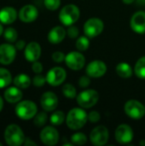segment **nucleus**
Returning a JSON list of instances; mask_svg holds the SVG:
<instances>
[{
  "mask_svg": "<svg viewBox=\"0 0 145 146\" xmlns=\"http://www.w3.org/2000/svg\"><path fill=\"white\" fill-rule=\"evenodd\" d=\"M88 120V115L86 112L79 108H74L71 110L66 118L67 126L72 130H78L82 128Z\"/></svg>",
  "mask_w": 145,
  "mask_h": 146,
  "instance_id": "1",
  "label": "nucleus"
},
{
  "mask_svg": "<svg viewBox=\"0 0 145 146\" xmlns=\"http://www.w3.org/2000/svg\"><path fill=\"white\" fill-rule=\"evenodd\" d=\"M4 139L7 145L20 146L25 142V136L21 128L16 124L9 125L4 131Z\"/></svg>",
  "mask_w": 145,
  "mask_h": 146,
  "instance_id": "2",
  "label": "nucleus"
},
{
  "mask_svg": "<svg viewBox=\"0 0 145 146\" xmlns=\"http://www.w3.org/2000/svg\"><path fill=\"white\" fill-rule=\"evenodd\" d=\"M80 12L79 8L74 4H68L62 8L59 14L60 21L65 26H72L75 23L79 17Z\"/></svg>",
  "mask_w": 145,
  "mask_h": 146,
  "instance_id": "3",
  "label": "nucleus"
},
{
  "mask_svg": "<svg viewBox=\"0 0 145 146\" xmlns=\"http://www.w3.org/2000/svg\"><path fill=\"white\" fill-rule=\"evenodd\" d=\"M37 105L30 100L21 101L15 107L16 115L24 121L33 118L37 114Z\"/></svg>",
  "mask_w": 145,
  "mask_h": 146,
  "instance_id": "4",
  "label": "nucleus"
},
{
  "mask_svg": "<svg viewBox=\"0 0 145 146\" xmlns=\"http://www.w3.org/2000/svg\"><path fill=\"white\" fill-rule=\"evenodd\" d=\"M99 95L97 91L93 89L85 90L77 96V103L79 105L85 109L93 107L98 101Z\"/></svg>",
  "mask_w": 145,
  "mask_h": 146,
  "instance_id": "5",
  "label": "nucleus"
},
{
  "mask_svg": "<svg viewBox=\"0 0 145 146\" xmlns=\"http://www.w3.org/2000/svg\"><path fill=\"white\" fill-rule=\"evenodd\" d=\"M104 25L102 20L98 18H91L84 25V32L88 38H95L102 33Z\"/></svg>",
  "mask_w": 145,
  "mask_h": 146,
  "instance_id": "6",
  "label": "nucleus"
},
{
  "mask_svg": "<svg viewBox=\"0 0 145 146\" xmlns=\"http://www.w3.org/2000/svg\"><path fill=\"white\" fill-rule=\"evenodd\" d=\"M125 112L129 117L139 120L144 115L145 107L137 100H129L125 104Z\"/></svg>",
  "mask_w": 145,
  "mask_h": 146,
  "instance_id": "7",
  "label": "nucleus"
},
{
  "mask_svg": "<svg viewBox=\"0 0 145 146\" xmlns=\"http://www.w3.org/2000/svg\"><path fill=\"white\" fill-rule=\"evenodd\" d=\"M90 139L96 146L106 145L109 140V131L107 127L104 126H98L95 127L90 134Z\"/></svg>",
  "mask_w": 145,
  "mask_h": 146,
  "instance_id": "8",
  "label": "nucleus"
},
{
  "mask_svg": "<svg viewBox=\"0 0 145 146\" xmlns=\"http://www.w3.org/2000/svg\"><path fill=\"white\" fill-rule=\"evenodd\" d=\"M67 73L64 68L61 67H55L51 68L46 74L47 82L52 86H58L65 80Z\"/></svg>",
  "mask_w": 145,
  "mask_h": 146,
  "instance_id": "9",
  "label": "nucleus"
},
{
  "mask_svg": "<svg viewBox=\"0 0 145 146\" xmlns=\"http://www.w3.org/2000/svg\"><path fill=\"white\" fill-rule=\"evenodd\" d=\"M65 62L67 66L72 70H80L85 63V56L78 51H73L68 53L65 57Z\"/></svg>",
  "mask_w": 145,
  "mask_h": 146,
  "instance_id": "10",
  "label": "nucleus"
},
{
  "mask_svg": "<svg viewBox=\"0 0 145 146\" xmlns=\"http://www.w3.org/2000/svg\"><path fill=\"white\" fill-rule=\"evenodd\" d=\"M16 56V48L11 44H2L0 45V63L9 65L12 63Z\"/></svg>",
  "mask_w": 145,
  "mask_h": 146,
  "instance_id": "11",
  "label": "nucleus"
},
{
  "mask_svg": "<svg viewBox=\"0 0 145 146\" xmlns=\"http://www.w3.org/2000/svg\"><path fill=\"white\" fill-rule=\"evenodd\" d=\"M115 136L116 141L120 144H128L133 139V131L127 124H121L116 128Z\"/></svg>",
  "mask_w": 145,
  "mask_h": 146,
  "instance_id": "12",
  "label": "nucleus"
},
{
  "mask_svg": "<svg viewBox=\"0 0 145 146\" xmlns=\"http://www.w3.org/2000/svg\"><path fill=\"white\" fill-rule=\"evenodd\" d=\"M40 139L46 145H55L59 140V133L55 127H45L40 133Z\"/></svg>",
  "mask_w": 145,
  "mask_h": 146,
  "instance_id": "13",
  "label": "nucleus"
},
{
  "mask_svg": "<svg viewBox=\"0 0 145 146\" xmlns=\"http://www.w3.org/2000/svg\"><path fill=\"white\" fill-rule=\"evenodd\" d=\"M107 71L106 64L102 61H93L90 62L86 68V74L91 78H100L105 74Z\"/></svg>",
  "mask_w": 145,
  "mask_h": 146,
  "instance_id": "14",
  "label": "nucleus"
},
{
  "mask_svg": "<svg viewBox=\"0 0 145 146\" xmlns=\"http://www.w3.org/2000/svg\"><path fill=\"white\" fill-rule=\"evenodd\" d=\"M38 16V11L37 8L32 4L23 6L19 11V18L21 21L29 23L34 21Z\"/></svg>",
  "mask_w": 145,
  "mask_h": 146,
  "instance_id": "15",
  "label": "nucleus"
},
{
  "mask_svg": "<svg viewBox=\"0 0 145 146\" xmlns=\"http://www.w3.org/2000/svg\"><path fill=\"white\" fill-rule=\"evenodd\" d=\"M41 107L45 111H53L58 105V98L56 95L52 92H44L40 99Z\"/></svg>",
  "mask_w": 145,
  "mask_h": 146,
  "instance_id": "16",
  "label": "nucleus"
},
{
  "mask_svg": "<svg viewBox=\"0 0 145 146\" xmlns=\"http://www.w3.org/2000/svg\"><path fill=\"white\" fill-rule=\"evenodd\" d=\"M25 57L28 62H36L41 56V47L37 42H31L25 47Z\"/></svg>",
  "mask_w": 145,
  "mask_h": 146,
  "instance_id": "17",
  "label": "nucleus"
},
{
  "mask_svg": "<svg viewBox=\"0 0 145 146\" xmlns=\"http://www.w3.org/2000/svg\"><path fill=\"white\" fill-rule=\"evenodd\" d=\"M131 27L137 33H145V12L138 11L135 13L131 19Z\"/></svg>",
  "mask_w": 145,
  "mask_h": 146,
  "instance_id": "18",
  "label": "nucleus"
},
{
  "mask_svg": "<svg viewBox=\"0 0 145 146\" xmlns=\"http://www.w3.org/2000/svg\"><path fill=\"white\" fill-rule=\"evenodd\" d=\"M17 18V12L13 7H4L0 10V21L9 25L13 23Z\"/></svg>",
  "mask_w": 145,
  "mask_h": 146,
  "instance_id": "19",
  "label": "nucleus"
},
{
  "mask_svg": "<svg viewBox=\"0 0 145 146\" xmlns=\"http://www.w3.org/2000/svg\"><path fill=\"white\" fill-rule=\"evenodd\" d=\"M65 37H66L65 29L59 26L53 27L48 33V40L53 44L61 43Z\"/></svg>",
  "mask_w": 145,
  "mask_h": 146,
  "instance_id": "20",
  "label": "nucleus"
},
{
  "mask_svg": "<svg viewBox=\"0 0 145 146\" xmlns=\"http://www.w3.org/2000/svg\"><path fill=\"white\" fill-rule=\"evenodd\" d=\"M4 99L10 104H15L19 101H21V99L22 98V92L19 89V87L17 86H12L8 88L5 92H4Z\"/></svg>",
  "mask_w": 145,
  "mask_h": 146,
  "instance_id": "21",
  "label": "nucleus"
},
{
  "mask_svg": "<svg viewBox=\"0 0 145 146\" xmlns=\"http://www.w3.org/2000/svg\"><path fill=\"white\" fill-rule=\"evenodd\" d=\"M116 73L120 77L127 79L132 75V68L128 63L121 62L116 66Z\"/></svg>",
  "mask_w": 145,
  "mask_h": 146,
  "instance_id": "22",
  "label": "nucleus"
},
{
  "mask_svg": "<svg viewBox=\"0 0 145 146\" xmlns=\"http://www.w3.org/2000/svg\"><path fill=\"white\" fill-rule=\"evenodd\" d=\"M14 84L15 85V86L21 89H26L30 86L31 79L27 74H21L15 76V78L14 79Z\"/></svg>",
  "mask_w": 145,
  "mask_h": 146,
  "instance_id": "23",
  "label": "nucleus"
},
{
  "mask_svg": "<svg viewBox=\"0 0 145 146\" xmlns=\"http://www.w3.org/2000/svg\"><path fill=\"white\" fill-rule=\"evenodd\" d=\"M12 81V76L6 68H0V89L7 87Z\"/></svg>",
  "mask_w": 145,
  "mask_h": 146,
  "instance_id": "24",
  "label": "nucleus"
},
{
  "mask_svg": "<svg viewBox=\"0 0 145 146\" xmlns=\"http://www.w3.org/2000/svg\"><path fill=\"white\" fill-rule=\"evenodd\" d=\"M134 72L140 79H145V56L139 58L135 65Z\"/></svg>",
  "mask_w": 145,
  "mask_h": 146,
  "instance_id": "25",
  "label": "nucleus"
},
{
  "mask_svg": "<svg viewBox=\"0 0 145 146\" xmlns=\"http://www.w3.org/2000/svg\"><path fill=\"white\" fill-rule=\"evenodd\" d=\"M65 120V115H64V113L61 110H58V111H56L54 112L51 115H50V122L52 125L54 126H60L63 123Z\"/></svg>",
  "mask_w": 145,
  "mask_h": 146,
  "instance_id": "26",
  "label": "nucleus"
},
{
  "mask_svg": "<svg viewBox=\"0 0 145 146\" xmlns=\"http://www.w3.org/2000/svg\"><path fill=\"white\" fill-rule=\"evenodd\" d=\"M18 33L13 27H8L3 32V38L9 43H14L17 40Z\"/></svg>",
  "mask_w": 145,
  "mask_h": 146,
  "instance_id": "27",
  "label": "nucleus"
},
{
  "mask_svg": "<svg viewBox=\"0 0 145 146\" xmlns=\"http://www.w3.org/2000/svg\"><path fill=\"white\" fill-rule=\"evenodd\" d=\"M48 121V115L45 112H39L38 114H36L34 116L33 123L36 127H44Z\"/></svg>",
  "mask_w": 145,
  "mask_h": 146,
  "instance_id": "28",
  "label": "nucleus"
},
{
  "mask_svg": "<svg viewBox=\"0 0 145 146\" xmlns=\"http://www.w3.org/2000/svg\"><path fill=\"white\" fill-rule=\"evenodd\" d=\"M90 45V41L88 37L86 36H81L79 38H78L77 41H76V48L79 50V51H85L89 48Z\"/></svg>",
  "mask_w": 145,
  "mask_h": 146,
  "instance_id": "29",
  "label": "nucleus"
},
{
  "mask_svg": "<svg viewBox=\"0 0 145 146\" xmlns=\"http://www.w3.org/2000/svg\"><path fill=\"white\" fill-rule=\"evenodd\" d=\"M62 93L66 98L73 99L76 97V89L72 84H66L62 86Z\"/></svg>",
  "mask_w": 145,
  "mask_h": 146,
  "instance_id": "30",
  "label": "nucleus"
},
{
  "mask_svg": "<svg viewBox=\"0 0 145 146\" xmlns=\"http://www.w3.org/2000/svg\"><path fill=\"white\" fill-rule=\"evenodd\" d=\"M71 141L73 145H83L87 142V137L83 133H76L72 135Z\"/></svg>",
  "mask_w": 145,
  "mask_h": 146,
  "instance_id": "31",
  "label": "nucleus"
},
{
  "mask_svg": "<svg viewBox=\"0 0 145 146\" xmlns=\"http://www.w3.org/2000/svg\"><path fill=\"white\" fill-rule=\"evenodd\" d=\"M45 7L49 10H56L61 4V0H44V1Z\"/></svg>",
  "mask_w": 145,
  "mask_h": 146,
  "instance_id": "32",
  "label": "nucleus"
},
{
  "mask_svg": "<svg viewBox=\"0 0 145 146\" xmlns=\"http://www.w3.org/2000/svg\"><path fill=\"white\" fill-rule=\"evenodd\" d=\"M45 82H47L46 77H44L41 74H38L36 76H34V78L32 79V84L34 86H37V87L43 86Z\"/></svg>",
  "mask_w": 145,
  "mask_h": 146,
  "instance_id": "33",
  "label": "nucleus"
},
{
  "mask_svg": "<svg viewBox=\"0 0 145 146\" xmlns=\"http://www.w3.org/2000/svg\"><path fill=\"white\" fill-rule=\"evenodd\" d=\"M69 38H76L79 34V28L77 27H74V26H70L69 28L68 29V32H67Z\"/></svg>",
  "mask_w": 145,
  "mask_h": 146,
  "instance_id": "34",
  "label": "nucleus"
},
{
  "mask_svg": "<svg viewBox=\"0 0 145 146\" xmlns=\"http://www.w3.org/2000/svg\"><path fill=\"white\" fill-rule=\"evenodd\" d=\"M65 55L61 51H56L52 54V59L56 62H62L63 60H65Z\"/></svg>",
  "mask_w": 145,
  "mask_h": 146,
  "instance_id": "35",
  "label": "nucleus"
},
{
  "mask_svg": "<svg viewBox=\"0 0 145 146\" xmlns=\"http://www.w3.org/2000/svg\"><path fill=\"white\" fill-rule=\"evenodd\" d=\"M101 116H100V114L97 112V111H91L89 115H88V120L92 122V123H95V122H97L99 120H100Z\"/></svg>",
  "mask_w": 145,
  "mask_h": 146,
  "instance_id": "36",
  "label": "nucleus"
},
{
  "mask_svg": "<svg viewBox=\"0 0 145 146\" xmlns=\"http://www.w3.org/2000/svg\"><path fill=\"white\" fill-rule=\"evenodd\" d=\"M90 83H91V80H90L89 76H82V77H80V79L79 80V85L82 88L87 87L90 85Z\"/></svg>",
  "mask_w": 145,
  "mask_h": 146,
  "instance_id": "37",
  "label": "nucleus"
},
{
  "mask_svg": "<svg viewBox=\"0 0 145 146\" xmlns=\"http://www.w3.org/2000/svg\"><path fill=\"white\" fill-rule=\"evenodd\" d=\"M32 69L34 73L36 74H40L43 71V66L40 62H33L32 65Z\"/></svg>",
  "mask_w": 145,
  "mask_h": 146,
  "instance_id": "38",
  "label": "nucleus"
},
{
  "mask_svg": "<svg viewBox=\"0 0 145 146\" xmlns=\"http://www.w3.org/2000/svg\"><path fill=\"white\" fill-rule=\"evenodd\" d=\"M26 47V42L24 40H18L15 44V48L18 50H21Z\"/></svg>",
  "mask_w": 145,
  "mask_h": 146,
  "instance_id": "39",
  "label": "nucleus"
},
{
  "mask_svg": "<svg viewBox=\"0 0 145 146\" xmlns=\"http://www.w3.org/2000/svg\"><path fill=\"white\" fill-rule=\"evenodd\" d=\"M24 145H25L26 146L36 145V143H34V142L31 141V140H30V139H25V142H24Z\"/></svg>",
  "mask_w": 145,
  "mask_h": 146,
  "instance_id": "40",
  "label": "nucleus"
},
{
  "mask_svg": "<svg viewBox=\"0 0 145 146\" xmlns=\"http://www.w3.org/2000/svg\"><path fill=\"white\" fill-rule=\"evenodd\" d=\"M122 1H123V3H126V4H131V3H132L135 0H122Z\"/></svg>",
  "mask_w": 145,
  "mask_h": 146,
  "instance_id": "41",
  "label": "nucleus"
},
{
  "mask_svg": "<svg viewBox=\"0 0 145 146\" xmlns=\"http://www.w3.org/2000/svg\"><path fill=\"white\" fill-rule=\"evenodd\" d=\"M3 108V98L0 97V112L2 111Z\"/></svg>",
  "mask_w": 145,
  "mask_h": 146,
  "instance_id": "42",
  "label": "nucleus"
},
{
  "mask_svg": "<svg viewBox=\"0 0 145 146\" xmlns=\"http://www.w3.org/2000/svg\"><path fill=\"white\" fill-rule=\"evenodd\" d=\"M139 5H145V0H137Z\"/></svg>",
  "mask_w": 145,
  "mask_h": 146,
  "instance_id": "43",
  "label": "nucleus"
},
{
  "mask_svg": "<svg viewBox=\"0 0 145 146\" xmlns=\"http://www.w3.org/2000/svg\"><path fill=\"white\" fill-rule=\"evenodd\" d=\"M2 34H3V27L2 24L0 23V36H1Z\"/></svg>",
  "mask_w": 145,
  "mask_h": 146,
  "instance_id": "44",
  "label": "nucleus"
},
{
  "mask_svg": "<svg viewBox=\"0 0 145 146\" xmlns=\"http://www.w3.org/2000/svg\"><path fill=\"white\" fill-rule=\"evenodd\" d=\"M3 145H2V143H0V146H2Z\"/></svg>",
  "mask_w": 145,
  "mask_h": 146,
  "instance_id": "45",
  "label": "nucleus"
}]
</instances>
